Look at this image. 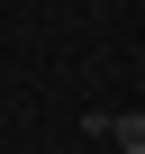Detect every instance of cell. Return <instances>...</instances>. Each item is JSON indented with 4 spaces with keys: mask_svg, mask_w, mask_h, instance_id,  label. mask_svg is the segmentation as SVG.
<instances>
[{
    "mask_svg": "<svg viewBox=\"0 0 145 154\" xmlns=\"http://www.w3.org/2000/svg\"><path fill=\"white\" fill-rule=\"evenodd\" d=\"M91 136H109L118 154H145V118H109V109H100V118H91Z\"/></svg>",
    "mask_w": 145,
    "mask_h": 154,
    "instance_id": "1",
    "label": "cell"
}]
</instances>
